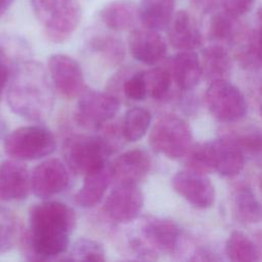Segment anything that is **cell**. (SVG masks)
I'll list each match as a JSON object with an SVG mask.
<instances>
[{"label": "cell", "mask_w": 262, "mask_h": 262, "mask_svg": "<svg viewBox=\"0 0 262 262\" xmlns=\"http://www.w3.org/2000/svg\"><path fill=\"white\" fill-rule=\"evenodd\" d=\"M31 190V175L21 161L10 159L0 164V200L18 202Z\"/></svg>", "instance_id": "cell-16"}, {"label": "cell", "mask_w": 262, "mask_h": 262, "mask_svg": "<svg viewBox=\"0 0 262 262\" xmlns=\"http://www.w3.org/2000/svg\"><path fill=\"white\" fill-rule=\"evenodd\" d=\"M111 154L110 146L99 134H73L66 138L62 145L68 168L80 175H86L107 164Z\"/></svg>", "instance_id": "cell-4"}, {"label": "cell", "mask_w": 262, "mask_h": 262, "mask_svg": "<svg viewBox=\"0 0 262 262\" xmlns=\"http://www.w3.org/2000/svg\"><path fill=\"white\" fill-rule=\"evenodd\" d=\"M225 255L233 262H255L261 260V251L254 241L239 230L232 231L225 244Z\"/></svg>", "instance_id": "cell-27"}, {"label": "cell", "mask_w": 262, "mask_h": 262, "mask_svg": "<svg viewBox=\"0 0 262 262\" xmlns=\"http://www.w3.org/2000/svg\"><path fill=\"white\" fill-rule=\"evenodd\" d=\"M232 212L235 218L244 223H258L262 221V204L256 198L251 187L238 184L231 195Z\"/></svg>", "instance_id": "cell-24"}, {"label": "cell", "mask_w": 262, "mask_h": 262, "mask_svg": "<svg viewBox=\"0 0 262 262\" xmlns=\"http://www.w3.org/2000/svg\"><path fill=\"white\" fill-rule=\"evenodd\" d=\"M201 63L203 77L210 83L228 80L231 73V58L224 45L213 43L207 46L202 52Z\"/></svg>", "instance_id": "cell-22"}, {"label": "cell", "mask_w": 262, "mask_h": 262, "mask_svg": "<svg viewBox=\"0 0 262 262\" xmlns=\"http://www.w3.org/2000/svg\"><path fill=\"white\" fill-rule=\"evenodd\" d=\"M205 100L211 115L223 123H232L247 114V101L242 91L228 80L211 82Z\"/></svg>", "instance_id": "cell-8"}, {"label": "cell", "mask_w": 262, "mask_h": 262, "mask_svg": "<svg viewBox=\"0 0 262 262\" xmlns=\"http://www.w3.org/2000/svg\"><path fill=\"white\" fill-rule=\"evenodd\" d=\"M67 260L101 262L105 260V251L97 241L80 237L72 245Z\"/></svg>", "instance_id": "cell-31"}, {"label": "cell", "mask_w": 262, "mask_h": 262, "mask_svg": "<svg viewBox=\"0 0 262 262\" xmlns=\"http://www.w3.org/2000/svg\"><path fill=\"white\" fill-rule=\"evenodd\" d=\"M115 81L111 82L112 86L116 89H122L123 94L128 99L134 101H141L144 100L147 94V85L145 79V71H137L134 73L127 72H120Z\"/></svg>", "instance_id": "cell-28"}, {"label": "cell", "mask_w": 262, "mask_h": 262, "mask_svg": "<svg viewBox=\"0 0 262 262\" xmlns=\"http://www.w3.org/2000/svg\"><path fill=\"white\" fill-rule=\"evenodd\" d=\"M17 238V222L8 209L0 207V254L8 251Z\"/></svg>", "instance_id": "cell-34"}, {"label": "cell", "mask_w": 262, "mask_h": 262, "mask_svg": "<svg viewBox=\"0 0 262 262\" xmlns=\"http://www.w3.org/2000/svg\"><path fill=\"white\" fill-rule=\"evenodd\" d=\"M120 110V98L111 92L87 89L81 93L75 112L76 123L88 130H99Z\"/></svg>", "instance_id": "cell-7"}, {"label": "cell", "mask_w": 262, "mask_h": 262, "mask_svg": "<svg viewBox=\"0 0 262 262\" xmlns=\"http://www.w3.org/2000/svg\"><path fill=\"white\" fill-rule=\"evenodd\" d=\"M145 79L149 97L161 100L168 95L173 80L167 67H157L145 71Z\"/></svg>", "instance_id": "cell-32"}, {"label": "cell", "mask_w": 262, "mask_h": 262, "mask_svg": "<svg viewBox=\"0 0 262 262\" xmlns=\"http://www.w3.org/2000/svg\"><path fill=\"white\" fill-rule=\"evenodd\" d=\"M76 214L63 203L45 201L29 212V226L19 236L24 255L30 260H53L69 248Z\"/></svg>", "instance_id": "cell-1"}, {"label": "cell", "mask_w": 262, "mask_h": 262, "mask_svg": "<svg viewBox=\"0 0 262 262\" xmlns=\"http://www.w3.org/2000/svg\"><path fill=\"white\" fill-rule=\"evenodd\" d=\"M151 160L141 148H133L120 155L111 164L115 184H139L149 173Z\"/></svg>", "instance_id": "cell-15"}, {"label": "cell", "mask_w": 262, "mask_h": 262, "mask_svg": "<svg viewBox=\"0 0 262 262\" xmlns=\"http://www.w3.org/2000/svg\"><path fill=\"white\" fill-rule=\"evenodd\" d=\"M260 113H261V116H262V102H261V106H260Z\"/></svg>", "instance_id": "cell-42"}, {"label": "cell", "mask_w": 262, "mask_h": 262, "mask_svg": "<svg viewBox=\"0 0 262 262\" xmlns=\"http://www.w3.org/2000/svg\"><path fill=\"white\" fill-rule=\"evenodd\" d=\"M127 251L135 259L156 260L158 252L142 237H134L127 244Z\"/></svg>", "instance_id": "cell-35"}, {"label": "cell", "mask_w": 262, "mask_h": 262, "mask_svg": "<svg viewBox=\"0 0 262 262\" xmlns=\"http://www.w3.org/2000/svg\"><path fill=\"white\" fill-rule=\"evenodd\" d=\"M186 169L203 174H209L214 171L208 142L192 144L185 155Z\"/></svg>", "instance_id": "cell-33"}, {"label": "cell", "mask_w": 262, "mask_h": 262, "mask_svg": "<svg viewBox=\"0 0 262 262\" xmlns=\"http://www.w3.org/2000/svg\"><path fill=\"white\" fill-rule=\"evenodd\" d=\"M191 6L201 14H211L220 6V0H191Z\"/></svg>", "instance_id": "cell-38"}, {"label": "cell", "mask_w": 262, "mask_h": 262, "mask_svg": "<svg viewBox=\"0 0 262 262\" xmlns=\"http://www.w3.org/2000/svg\"><path fill=\"white\" fill-rule=\"evenodd\" d=\"M8 134V126L4 118L0 114V140H4V138Z\"/></svg>", "instance_id": "cell-40"}, {"label": "cell", "mask_w": 262, "mask_h": 262, "mask_svg": "<svg viewBox=\"0 0 262 262\" xmlns=\"http://www.w3.org/2000/svg\"><path fill=\"white\" fill-rule=\"evenodd\" d=\"M173 82L179 89L191 90L203 77L201 58L193 50L179 51L167 63Z\"/></svg>", "instance_id": "cell-18"}, {"label": "cell", "mask_w": 262, "mask_h": 262, "mask_svg": "<svg viewBox=\"0 0 262 262\" xmlns=\"http://www.w3.org/2000/svg\"><path fill=\"white\" fill-rule=\"evenodd\" d=\"M261 191H262V177H261Z\"/></svg>", "instance_id": "cell-43"}, {"label": "cell", "mask_w": 262, "mask_h": 262, "mask_svg": "<svg viewBox=\"0 0 262 262\" xmlns=\"http://www.w3.org/2000/svg\"><path fill=\"white\" fill-rule=\"evenodd\" d=\"M56 148L54 135L45 127L29 125L19 127L4 138V150L14 160L32 161L52 154Z\"/></svg>", "instance_id": "cell-6"}, {"label": "cell", "mask_w": 262, "mask_h": 262, "mask_svg": "<svg viewBox=\"0 0 262 262\" xmlns=\"http://www.w3.org/2000/svg\"><path fill=\"white\" fill-rule=\"evenodd\" d=\"M256 38H257V49H258V56L260 62L262 63V19H260L259 28L256 30Z\"/></svg>", "instance_id": "cell-39"}, {"label": "cell", "mask_w": 262, "mask_h": 262, "mask_svg": "<svg viewBox=\"0 0 262 262\" xmlns=\"http://www.w3.org/2000/svg\"><path fill=\"white\" fill-rule=\"evenodd\" d=\"M149 145L155 151L169 159L184 158L192 145L190 127L176 115H163L151 128Z\"/></svg>", "instance_id": "cell-5"}, {"label": "cell", "mask_w": 262, "mask_h": 262, "mask_svg": "<svg viewBox=\"0 0 262 262\" xmlns=\"http://www.w3.org/2000/svg\"><path fill=\"white\" fill-rule=\"evenodd\" d=\"M142 237L157 251L176 255L183 249L184 235L181 227L173 220L148 217L140 227Z\"/></svg>", "instance_id": "cell-11"}, {"label": "cell", "mask_w": 262, "mask_h": 262, "mask_svg": "<svg viewBox=\"0 0 262 262\" xmlns=\"http://www.w3.org/2000/svg\"><path fill=\"white\" fill-rule=\"evenodd\" d=\"M69 168L56 158L47 159L34 168L31 174V190L40 199H49L69 185Z\"/></svg>", "instance_id": "cell-13"}, {"label": "cell", "mask_w": 262, "mask_h": 262, "mask_svg": "<svg viewBox=\"0 0 262 262\" xmlns=\"http://www.w3.org/2000/svg\"><path fill=\"white\" fill-rule=\"evenodd\" d=\"M151 114L147 108L136 106L130 108L122 122V130L127 141H137L150 126Z\"/></svg>", "instance_id": "cell-29"}, {"label": "cell", "mask_w": 262, "mask_h": 262, "mask_svg": "<svg viewBox=\"0 0 262 262\" xmlns=\"http://www.w3.org/2000/svg\"><path fill=\"white\" fill-rule=\"evenodd\" d=\"M257 0H220L222 10L228 14L239 18L247 14L255 5Z\"/></svg>", "instance_id": "cell-36"}, {"label": "cell", "mask_w": 262, "mask_h": 262, "mask_svg": "<svg viewBox=\"0 0 262 262\" xmlns=\"http://www.w3.org/2000/svg\"><path fill=\"white\" fill-rule=\"evenodd\" d=\"M174 0H141L138 6L139 21L154 31L168 29L175 14Z\"/></svg>", "instance_id": "cell-23"}, {"label": "cell", "mask_w": 262, "mask_h": 262, "mask_svg": "<svg viewBox=\"0 0 262 262\" xmlns=\"http://www.w3.org/2000/svg\"><path fill=\"white\" fill-rule=\"evenodd\" d=\"M207 142L214 171L222 176H234L243 170L246 157L228 135Z\"/></svg>", "instance_id": "cell-17"}, {"label": "cell", "mask_w": 262, "mask_h": 262, "mask_svg": "<svg viewBox=\"0 0 262 262\" xmlns=\"http://www.w3.org/2000/svg\"><path fill=\"white\" fill-rule=\"evenodd\" d=\"M11 73V58L2 45H0V100L3 96L5 87L9 81Z\"/></svg>", "instance_id": "cell-37"}, {"label": "cell", "mask_w": 262, "mask_h": 262, "mask_svg": "<svg viewBox=\"0 0 262 262\" xmlns=\"http://www.w3.org/2000/svg\"><path fill=\"white\" fill-rule=\"evenodd\" d=\"M113 181L111 164L84 175V181L80 190L75 194V203L84 209H91L98 205L104 196Z\"/></svg>", "instance_id": "cell-20"}, {"label": "cell", "mask_w": 262, "mask_h": 262, "mask_svg": "<svg viewBox=\"0 0 262 262\" xmlns=\"http://www.w3.org/2000/svg\"><path fill=\"white\" fill-rule=\"evenodd\" d=\"M13 0H0V17L9 9Z\"/></svg>", "instance_id": "cell-41"}, {"label": "cell", "mask_w": 262, "mask_h": 262, "mask_svg": "<svg viewBox=\"0 0 262 262\" xmlns=\"http://www.w3.org/2000/svg\"><path fill=\"white\" fill-rule=\"evenodd\" d=\"M144 204L138 184H116L103 205V212L115 223H128L136 219Z\"/></svg>", "instance_id": "cell-9"}, {"label": "cell", "mask_w": 262, "mask_h": 262, "mask_svg": "<svg viewBox=\"0 0 262 262\" xmlns=\"http://www.w3.org/2000/svg\"><path fill=\"white\" fill-rule=\"evenodd\" d=\"M89 49L107 66L117 67L125 58L126 47L123 41L113 35L97 34L90 38Z\"/></svg>", "instance_id": "cell-25"}, {"label": "cell", "mask_w": 262, "mask_h": 262, "mask_svg": "<svg viewBox=\"0 0 262 262\" xmlns=\"http://www.w3.org/2000/svg\"><path fill=\"white\" fill-rule=\"evenodd\" d=\"M242 26L237 17L228 14L224 10H216L210 16L208 26L209 39L213 43L231 44Z\"/></svg>", "instance_id": "cell-26"}, {"label": "cell", "mask_w": 262, "mask_h": 262, "mask_svg": "<svg viewBox=\"0 0 262 262\" xmlns=\"http://www.w3.org/2000/svg\"><path fill=\"white\" fill-rule=\"evenodd\" d=\"M173 189L186 202L199 209L211 208L215 203V187L206 174L183 170L171 179Z\"/></svg>", "instance_id": "cell-12"}, {"label": "cell", "mask_w": 262, "mask_h": 262, "mask_svg": "<svg viewBox=\"0 0 262 262\" xmlns=\"http://www.w3.org/2000/svg\"><path fill=\"white\" fill-rule=\"evenodd\" d=\"M32 9L47 39L67 41L78 28L82 8L78 0H30Z\"/></svg>", "instance_id": "cell-3"}, {"label": "cell", "mask_w": 262, "mask_h": 262, "mask_svg": "<svg viewBox=\"0 0 262 262\" xmlns=\"http://www.w3.org/2000/svg\"><path fill=\"white\" fill-rule=\"evenodd\" d=\"M50 76L43 64L24 60L13 69L6 92L10 110L29 121H42L51 112L54 102Z\"/></svg>", "instance_id": "cell-2"}, {"label": "cell", "mask_w": 262, "mask_h": 262, "mask_svg": "<svg viewBox=\"0 0 262 262\" xmlns=\"http://www.w3.org/2000/svg\"><path fill=\"white\" fill-rule=\"evenodd\" d=\"M47 69L55 89L64 98L73 99L85 90L82 69L73 57L53 54L48 58Z\"/></svg>", "instance_id": "cell-10"}, {"label": "cell", "mask_w": 262, "mask_h": 262, "mask_svg": "<svg viewBox=\"0 0 262 262\" xmlns=\"http://www.w3.org/2000/svg\"><path fill=\"white\" fill-rule=\"evenodd\" d=\"M99 17L103 25L112 31L133 30L139 21L138 6L130 0H114L101 8Z\"/></svg>", "instance_id": "cell-21"}, {"label": "cell", "mask_w": 262, "mask_h": 262, "mask_svg": "<svg viewBox=\"0 0 262 262\" xmlns=\"http://www.w3.org/2000/svg\"><path fill=\"white\" fill-rule=\"evenodd\" d=\"M128 49L134 59L145 64H156L164 59L167 43L158 31L146 28L131 30L128 37Z\"/></svg>", "instance_id": "cell-14"}, {"label": "cell", "mask_w": 262, "mask_h": 262, "mask_svg": "<svg viewBox=\"0 0 262 262\" xmlns=\"http://www.w3.org/2000/svg\"><path fill=\"white\" fill-rule=\"evenodd\" d=\"M227 135L236 143L246 158L262 163V130L249 127Z\"/></svg>", "instance_id": "cell-30"}, {"label": "cell", "mask_w": 262, "mask_h": 262, "mask_svg": "<svg viewBox=\"0 0 262 262\" xmlns=\"http://www.w3.org/2000/svg\"><path fill=\"white\" fill-rule=\"evenodd\" d=\"M168 39L170 44L179 51L193 50L203 42L196 19L186 10L175 12L168 27Z\"/></svg>", "instance_id": "cell-19"}]
</instances>
